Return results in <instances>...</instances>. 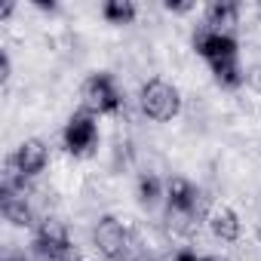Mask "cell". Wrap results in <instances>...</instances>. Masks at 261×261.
<instances>
[{"mask_svg":"<svg viewBox=\"0 0 261 261\" xmlns=\"http://www.w3.org/2000/svg\"><path fill=\"white\" fill-rule=\"evenodd\" d=\"M4 261H34L31 255H25V252H7L4 255Z\"/></svg>","mask_w":261,"mask_h":261,"instance_id":"cell-18","label":"cell"},{"mask_svg":"<svg viewBox=\"0 0 261 261\" xmlns=\"http://www.w3.org/2000/svg\"><path fill=\"white\" fill-rule=\"evenodd\" d=\"M166 10L175 16H185V13H194V4H188V0H166Z\"/></svg>","mask_w":261,"mask_h":261,"instance_id":"cell-15","label":"cell"},{"mask_svg":"<svg viewBox=\"0 0 261 261\" xmlns=\"http://www.w3.org/2000/svg\"><path fill=\"white\" fill-rule=\"evenodd\" d=\"M206 227H209V233H212L218 243H237L240 233H243V221H240V215H237L230 206H224V203L209 209V215H206Z\"/></svg>","mask_w":261,"mask_h":261,"instance_id":"cell-10","label":"cell"},{"mask_svg":"<svg viewBox=\"0 0 261 261\" xmlns=\"http://www.w3.org/2000/svg\"><path fill=\"white\" fill-rule=\"evenodd\" d=\"M0 212L13 227H37L40 215L34 206V191H13L0 185Z\"/></svg>","mask_w":261,"mask_h":261,"instance_id":"cell-8","label":"cell"},{"mask_svg":"<svg viewBox=\"0 0 261 261\" xmlns=\"http://www.w3.org/2000/svg\"><path fill=\"white\" fill-rule=\"evenodd\" d=\"M136 194H139V203L145 209H154L160 200L166 203V185L157 172H142L139 175V185H136Z\"/></svg>","mask_w":261,"mask_h":261,"instance_id":"cell-12","label":"cell"},{"mask_svg":"<svg viewBox=\"0 0 261 261\" xmlns=\"http://www.w3.org/2000/svg\"><path fill=\"white\" fill-rule=\"evenodd\" d=\"M7 163L19 172V175H25V178H37L43 169H46V163H49V151H46V145L40 142V139H25L10 157H7Z\"/></svg>","mask_w":261,"mask_h":261,"instance_id":"cell-9","label":"cell"},{"mask_svg":"<svg viewBox=\"0 0 261 261\" xmlns=\"http://www.w3.org/2000/svg\"><path fill=\"white\" fill-rule=\"evenodd\" d=\"M133 261H160V258H157V255H151V252H139Z\"/></svg>","mask_w":261,"mask_h":261,"instance_id":"cell-19","label":"cell"},{"mask_svg":"<svg viewBox=\"0 0 261 261\" xmlns=\"http://www.w3.org/2000/svg\"><path fill=\"white\" fill-rule=\"evenodd\" d=\"M136 16H139V7L133 0H108V4H101V19L108 25H133Z\"/></svg>","mask_w":261,"mask_h":261,"instance_id":"cell-14","label":"cell"},{"mask_svg":"<svg viewBox=\"0 0 261 261\" xmlns=\"http://www.w3.org/2000/svg\"><path fill=\"white\" fill-rule=\"evenodd\" d=\"M191 46L197 49V56L206 59V65H218L227 59H240V43L233 34H221L212 31L209 25H197L191 34Z\"/></svg>","mask_w":261,"mask_h":261,"instance_id":"cell-6","label":"cell"},{"mask_svg":"<svg viewBox=\"0 0 261 261\" xmlns=\"http://www.w3.org/2000/svg\"><path fill=\"white\" fill-rule=\"evenodd\" d=\"M74 243H71V230L65 221L43 215L40 224L34 227V243H31V258H62V255H74Z\"/></svg>","mask_w":261,"mask_h":261,"instance_id":"cell-4","label":"cell"},{"mask_svg":"<svg viewBox=\"0 0 261 261\" xmlns=\"http://www.w3.org/2000/svg\"><path fill=\"white\" fill-rule=\"evenodd\" d=\"M240 4L237 0H212V4L203 10V25H209L212 31L221 34H233V28L240 25Z\"/></svg>","mask_w":261,"mask_h":261,"instance_id":"cell-11","label":"cell"},{"mask_svg":"<svg viewBox=\"0 0 261 261\" xmlns=\"http://www.w3.org/2000/svg\"><path fill=\"white\" fill-rule=\"evenodd\" d=\"M10 77H13V59H10V53L4 49V53H0V80L7 83Z\"/></svg>","mask_w":261,"mask_h":261,"instance_id":"cell-16","label":"cell"},{"mask_svg":"<svg viewBox=\"0 0 261 261\" xmlns=\"http://www.w3.org/2000/svg\"><path fill=\"white\" fill-rule=\"evenodd\" d=\"M209 209L212 206H206V200H203V194L197 191L194 181H188L181 175L166 181V212H178V215H191V218L206 221Z\"/></svg>","mask_w":261,"mask_h":261,"instance_id":"cell-7","label":"cell"},{"mask_svg":"<svg viewBox=\"0 0 261 261\" xmlns=\"http://www.w3.org/2000/svg\"><path fill=\"white\" fill-rule=\"evenodd\" d=\"M246 80H249V86L261 95V62H258V65H252V71L246 74Z\"/></svg>","mask_w":261,"mask_h":261,"instance_id":"cell-17","label":"cell"},{"mask_svg":"<svg viewBox=\"0 0 261 261\" xmlns=\"http://www.w3.org/2000/svg\"><path fill=\"white\" fill-rule=\"evenodd\" d=\"M80 105L83 111H89L92 117H111L120 114L123 108V92L117 86V80L108 71H95L83 80L80 86Z\"/></svg>","mask_w":261,"mask_h":261,"instance_id":"cell-3","label":"cell"},{"mask_svg":"<svg viewBox=\"0 0 261 261\" xmlns=\"http://www.w3.org/2000/svg\"><path fill=\"white\" fill-rule=\"evenodd\" d=\"M209 71H212V77H215V83L221 89H240L246 83V71H243L240 59H227V62L209 65Z\"/></svg>","mask_w":261,"mask_h":261,"instance_id":"cell-13","label":"cell"},{"mask_svg":"<svg viewBox=\"0 0 261 261\" xmlns=\"http://www.w3.org/2000/svg\"><path fill=\"white\" fill-rule=\"evenodd\" d=\"M139 108L148 120L169 123L181 114V92H178L175 83H169L163 77H151L139 89Z\"/></svg>","mask_w":261,"mask_h":261,"instance_id":"cell-2","label":"cell"},{"mask_svg":"<svg viewBox=\"0 0 261 261\" xmlns=\"http://www.w3.org/2000/svg\"><path fill=\"white\" fill-rule=\"evenodd\" d=\"M98 117H92L89 111H74L62 129V145L71 157H89L98 145Z\"/></svg>","mask_w":261,"mask_h":261,"instance_id":"cell-5","label":"cell"},{"mask_svg":"<svg viewBox=\"0 0 261 261\" xmlns=\"http://www.w3.org/2000/svg\"><path fill=\"white\" fill-rule=\"evenodd\" d=\"M203 261H230V258H215V255H203Z\"/></svg>","mask_w":261,"mask_h":261,"instance_id":"cell-20","label":"cell"},{"mask_svg":"<svg viewBox=\"0 0 261 261\" xmlns=\"http://www.w3.org/2000/svg\"><path fill=\"white\" fill-rule=\"evenodd\" d=\"M92 243L98 249V255L105 261H133L139 243H136V230L126 221H120L117 215H101L95 230H92Z\"/></svg>","mask_w":261,"mask_h":261,"instance_id":"cell-1","label":"cell"}]
</instances>
